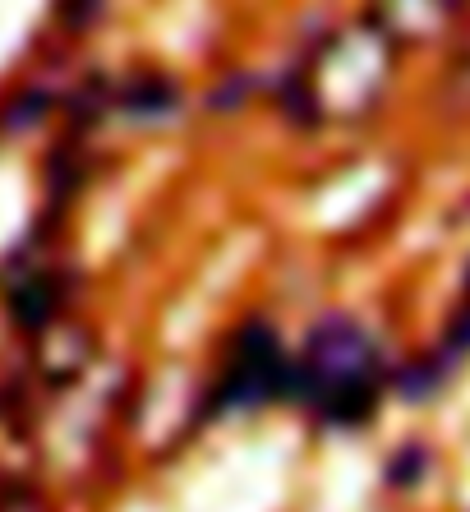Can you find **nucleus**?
Here are the masks:
<instances>
[{"mask_svg":"<svg viewBox=\"0 0 470 512\" xmlns=\"http://www.w3.org/2000/svg\"><path fill=\"white\" fill-rule=\"evenodd\" d=\"M51 314H56V282L51 277H28L14 291V319L28 323V328H42Z\"/></svg>","mask_w":470,"mask_h":512,"instance_id":"5","label":"nucleus"},{"mask_svg":"<svg viewBox=\"0 0 470 512\" xmlns=\"http://www.w3.org/2000/svg\"><path fill=\"white\" fill-rule=\"evenodd\" d=\"M286 393V356L282 342L272 337V328L254 323L240 333V342L231 346V360H226L222 374V402L226 406H254L268 402V397Z\"/></svg>","mask_w":470,"mask_h":512,"instance_id":"3","label":"nucleus"},{"mask_svg":"<svg viewBox=\"0 0 470 512\" xmlns=\"http://www.w3.org/2000/svg\"><path fill=\"white\" fill-rule=\"evenodd\" d=\"M392 70V42L388 33L369 19V24H351L318 51L314 70L305 84H295V97L305 102L314 116L351 120L365 116L383 97Z\"/></svg>","mask_w":470,"mask_h":512,"instance_id":"1","label":"nucleus"},{"mask_svg":"<svg viewBox=\"0 0 470 512\" xmlns=\"http://www.w3.org/2000/svg\"><path fill=\"white\" fill-rule=\"evenodd\" d=\"M461 323H466V333H470V300H466V314H461Z\"/></svg>","mask_w":470,"mask_h":512,"instance_id":"6","label":"nucleus"},{"mask_svg":"<svg viewBox=\"0 0 470 512\" xmlns=\"http://www.w3.org/2000/svg\"><path fill=\"white\" fill-rule=\"evenodd\" d=\"M378 351L351 319L318 323L305 346V393H314L318 411L332 425H355L374 411Z\"/></svg>","mask_w":470,"mask_h":512,"instance_id":"2","label":"nucleus"},{"mask_svg":"<svg viewBox=\"0 0 470 512\" xmlns=\"http://www.w3.org/2000/svg\"><path fill=\"white\" fill-rule=\"evenodd\" d=\"M461 0H374V24L388 33V42H434L457 19Z\"/></svg>","mask_w":470,"mask_h":512,"instance_id":"4","label":"nucleus"}]
</instances>
